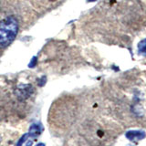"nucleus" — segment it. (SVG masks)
Here are the masks:
<instances>
[{"label":"nucleus","mask_w":146,"mask_h":146,"mask_svg":"<svg viewBox=\"0 0 146 146\" xmlns=\"http://www.w3.org/2000/svg\"><path fill=\"white\" fill-rule=\"evenodd\" d=\"M36 146H45V144L44 143H38V144H36Z\"/></svg>","instance_id":"obj_6"},{"label":"nucleus","mask_w":146,"mask_h":146,"mask_svg":"<svg viewBox=\"0 0 146 146\" xmlns=\"http://www.w3.org/2000/svg\"><path fill=\"white\" fill-rule=\"evenodd\" d=\"M1 140H2V139H1V136H0V143H1Z\"/></svg>","instance_id":"obj_7"},{"label":"nucleus","mask_w":146,"mask_h":146,"mask_svg":"<svg viewBox=\"0 0 146 146\" xmlns=\"http://www.w3.org/2000/svg\"><path fill=\"white\" fill-rule=\"evenodd\" d=\"M26 146H32V141H27Z\"/></svg>","instance_id":"obj_5"},{"label":"nucleus","mask_w":146,"mask_h":146,"mask_svg":"<svg viewBox=\"0 0 146 146\" xmlns=\"http://www.w3.org/2000/svg\"><path fill=\"white\" fill-rule=\"evenodd\" d=\"M27 137H29V133H25L24 135H23L21 138H20V140L17 141V146H22V144L25 143L26 141V140L27 139Z\"/></svg>","instance_id":"obj_4"},{"label":"nucleus","mask_w":146,"mask_h":146,"mask_svg":"<svg viewBox=\"0 0 146 146\" xmlns=\"http://www.w3.org/2000/svg\"><path fill=\"white\" fill-rule=\"evenodd\" d=\"M42 132V127L40 124H32L29 128V136L32 137V138H36L40 133Z\"/></svg>","instance_id":"obj_3"},{"label":"nucleus","mask_w":146,"mask_h":146,"mask_svg":"<svg viewBox=\"0 0 146 146\" xmlns=\"http://www.w3.org/2000/svg\"><path fill=\"white\" fill-rule=\"evenodd\" d=\"M126 137L130 141H140L145 137V132L143 131H129L126 132Z\"/></svg>","instance_id":"obj_2"},{"label":"nucleus","mask_w":146,"mask_h":146,"mask_svg":"<svg viewBox=\"0 0 146 146\" xmlns=\"http://www.w3.org/2000/svg\"><path fill=\"white\" fill-rule=\"evenodd\" d=\"M20 23L13 15H5L0 18V53L6 50L18 34Z\"/></svg>","instance_id":"obj_1"}]
</instances>
